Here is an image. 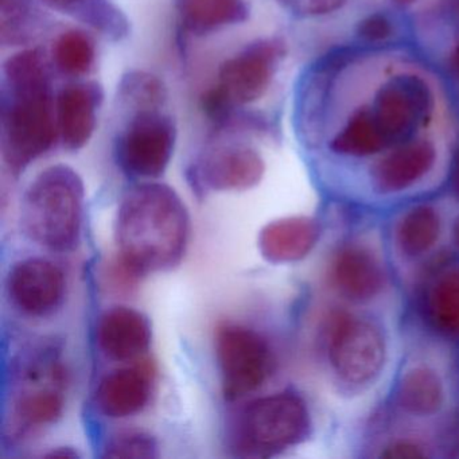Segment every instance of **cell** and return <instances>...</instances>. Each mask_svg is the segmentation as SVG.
Wrapping results in <instances>:
<instances>
[{
	"label": "cell",
	"instance_id": "cell-2",
	"mask_svg": "<svg viewBox=\"0 0 459 459\" xmlns=\"http://www.w3.org/2000/svg\"><path fill=\"white\" fill-rule=\"evenodd\" d=\"M189 232L186 206L168 185H139L120 203L115 222L119 256L141 275L178 265Z\"/></svg>",
	"mask_w": 459,
	"mask_h": 459
},
{
	"label": "cell",
	"instance_id": "cell-28",
	"mask_svg": "<svg viewBox=\"0 0 459 459\" xmlns=\"http://www.w3.org/2000/svg\"><path fill=\"white\" fill-rule=\"evenodd\" d=\"M160 447L154 437L142 431L115 435L104 448L106 458H157Z\"/></svg>",
	"mask_w": 459,
	"mask_h": 459
},
{
	"label": "cell",
	"instance_id": "cell-13",
	"mask_svg": "<svg viewBox=\"0 0 459 459\" xmlns=\"http://www.w3.org/2000/svg\"><path fill=\"white\" fill-rule=\"evenodd\" d=\"M9 290L15 305L23 313L48 316L63 303L65 276L49 260H23L10 273Z\"/></svg>",
	"mask_w": 459,
	"mask_h": 459
},
{
	"label": "cell",
	"instance_id": "cell-6",
	"mask_svg": "<svg viewBox=\"0 0 459 459\" xmlns=\"http://www.w3.org/2000/svg\"><path fill=\"white\" fill-rule=\"evenodd\" d=\"M176 143L177 125L170 115L162 111L136 112L117 135V165L136 178H160L170 165Z\"/></svg>",
	"mask_w": 459,
	"mask_h": 459
},
{
	"label": "cell",
	"instance_id": "cell-1",
	"mask_svg": "<svg viewBox=\"0 0 459 459\" xmlns=\"http://www.w3.org/2000/svg\"><path fill=\"white\" fill-rule=\"evenodd\" d=\"M58 135L49 65L41 49L28 48L4 64L0 141L10 170L21 173L47 154Z\"/></svg>",
	"mask_w": 459,
	"mask_h": 459
},
{
	"label": "cell",
	"instance_id": "cell-8",
	"mask_svg": "<svg viewBox=\"0 0 459 459\" xmlns=\"http://www.w3.org/2000/svg\"><path fill=\"white\" fill-rule=\"evenodd\" d=\"M435 99L426 80L415 74H399L386 80L373 99V117L389 149L415 138L434 114Z\"/></svg>",
	"mask_w": 459,
	"mask_h": 459
},
{
	"label": "cell",
	"instance_id": "cell-24",
	"mask_svg": "<svg viewBox=\"0 0 459 459\" xmlns=\"http://www.w3.org/2000/svg\"><path fill=\"white\" fill-rule=\"evenodd\" d=\"M52 58L61 74L71 77L87 76L96 63V47L84 31L71 29L53 42Z\"/></svg>",
	"mask_w": 459,
	"mask_h": 459
},
{
	"label": "cell",
	"instance_id": "cell-14",
	"mask_svg": "<svg viewBox=\"0 0 459 459\" xmlns=\"http://www.w3.org/2000/svg\"><path fill=\"white\" fill-rule=\"evenodd\" d=\"M104 100L99 82H74L65 85L56 98L58 135L66 150L84 149L98 126V112Z\"/></svg>",
	"mask_w": 459,
	"mask_h": 459
},
{
	"label": "cell",
	"instance_id": "cell-35",
	"mask_svg": "<svg viewBox=\"0 0 459 459\" xmlns=\"http://www.w3.org/2000/svg\"><path fill=\"white\" fill-rule=\"evenodd\" d=\"M451 233H453V243L455 244L456 248L459 249V214L455 217V220H454Z\"/></svg>",
	"mask_w": 459,
	"mask_h": 459
},
{
	"label": "cell",
	"instance_id": "cell-33",
	"mask_svg": "<svg viewBox=\"0 0 459 459\" xmlns=\"http://www.w3.org/2000/svg\"><path fill=\"white\" fill-rule=\"evenodd\" d=\"M48 6L53 7V9L60 10V12L66 13L68 14L71 10L74 7L82 4L85 0H44Z\"/></svg>",
	"mask_w": 459,
	"mask_h": 459
},
{
	"label": "cell",
	"instance_id": "cell-27",
	"mask_svg": "<svg viewBox=\"0 0 459 459\" xmlns=\"http://www.w3.org/2000/svg\"><path fill=\"white\" fill-rule=\"evenodd\" d=\"M64 410V400L55 391L33 392L18 400L14 408V420L23 429L55 423Z\"/></svg>",
	"mask_w": 459,
	"mask_h": 459
},
{
	"label": "cell",
	"instance_id": "cell-26",
	"mask_svg": "<svg viewBox=\"0 0 459 459\" xmlns=\"http://www.w3.org/2000/svg\"><path fill=\"white\" fill-rule=\"evenodd\" d=\"M39 21L31 0H0V36L4 47L30 42Z\"/></svg>",
	"mask_w": 459,
	"mask_h": 459
},
{
	"label": "cell",
	"instance_id": "cell-31",
	"mask_svg": "<svg viewBox=\"0 0 459 459\" xmlns=\"http://www.w3.org/2000/svg\"><path fill=\"white\" fill-rule=\"evenodd\" d=\"M384 458L413 459L427 456L426 450L420 443L411 439H396L389 443L383 451Z\"/></svg>",
	"mask_w": 459,
	"mask_h": 459
},
{
	"label": "cell",
	"instance_id": "cell-4",
	"mask_svg": "<svg viewBox=\"0 0 459 459\" xmlns=\"http://www.w3.org/2000/svg\"><path fill=\"white\" fill-rule=\"evenodd\" d=\"M313 419L305 399L286 391L249 403L236 421L233 447L243 456H271L305 442Z\"/></svg>",
	"mask_w": 459,
	"mask_h": 459
},
{
	"label": "cell",
	"instance_id": "cell-3",
	"mask_svg": "<svg viewBox=\"0 0 459 459\" xmlns=\"http://www.w3.org/2000/svg\"><path fill=\"white\" fill-rule=\"evenodd\" d=\"M84 197V182L74 169L66 165L45 169L34 178L23 197V232L45 248L72 251L82 236Z\"/></svg>",
	"mask_w": 459,
	"mask_h": 459
},
{
	"label": "cell",
	"instance_id": "cell-32",
	"mask_svg": "<svg viewBox=\"0 0 459 459\" xmlns=\"http://www.w3.org/2000/svg\"><path fill=\"white\" fill-rule=\"evenodd\" d=\"M448 187H450L451 195H453L456 200H459V146L456 147L453 160H451Z\"/></svg>",
	"mask_w": 459,
	"mask_h": 459
},
{
	"label": "cell",
	"instance_id": "cell-12",
	"mask_svg": "<svg viewBox=\"0 0 459 459\" xmlns=\"http://www.w3.org/2000/svg\"><path fill=\"white\" fill-rule=\"evenodd\" d=\"M437 147L427 139H411L392 147L369 169L373 192L380 195H399L423 181L437 163Z\"/></svg>",
	"mask_w": 459,
	"mask_h": 459
},
{
	"label": "cell",
	"instance_id": "cell-5",
	"mask_svg": "<svg viewBox=\"0 0 459 459\" xmlns=\"http://www.w3.org/2000/svg\"><path fill=\"white\" fill-rule=\"evenodd\" d=\"M327 361L338 383L362 389L378 380L388 348L380 326L356 314L333 313L325 333Z\"/></svg>",
	"mask_w": 459,
	"mask_h": 459
},
{
	"label": "cell",
	"instance_id": "cell-11",
	"mask_svg": "<svg viewBox=\"0 0 459 459\" xmlns=\"http://www.w3.org/2000/svg\"><path fill=\"white\" fill-rule=\"evenodd\" d=\"M264 173L262 155L246 144L214 147L190 169L195 185L214 192L251 189L262 181Z\"/></svg>",
	"mask_w": 459,
	"mask_h": 459
},
{
	"label": "cell",
	"instance_id": "cell-19",
	"mask_svg": "<svg viewBox=\"0 0 459 459\" xmlns=\"http://www.w3.org/2000/svg\"><path fill=\"white\" fill-rule=\"evenodd\" d=\"M185 30L195 36L240 25L249 18L246 0H174Z\"/></svg>",
	"mask_w": 459,
	"mask_h": 459
},
{
	"label": "cell",
	"instance_id": "cell-7",
	"mask_svg": "<svg viewBox=\"0 0 459 459\" xmlns=\"http://www.w3.org/2000/svg\"><path fill=\"white\" fill-rule=\"evenodd\" d=\"M216 356L228 400L257 391L273 372V351L267 341L240 325H222L217 329Z\"/></svg>",
	"mask_w": 459,
	"mask_h": 459
},
{
	"label": "cell",
	"instance_id": "cell-29",
	"mask_svg": "<svg viewBox=\"0 0 459 459\" xmlns=\"http://www.w3.org/2000/svg\"><path fill=\"white\" fill-rule=\"evenodd\" d=\"M348 0H278V4L298 17H322L342 9Z\"/></svg>",
	"mask_w": 459,
	"mask_h": 459
},
{
	"label": "cell",
	"instance_id": "cell-23",
	"mask_svg": "<svg viewBox=\"0 0 459 459\" xmlns=\"http://www.w3.org/2000/svg\"><path fill=\"white\" fill-rule=\"evenodd\" d=\"M168 99L165 82L150 72H127L117 85L119 106L130 111L131 115L143 111H162Z\"/></svg>",
	"mask_w": 459,
	"mask_h": 459
},
{
	"label": "cell",
	"instance_id": "cell-30",
	"mask_svg": "<svg viewBox=\"0 0 459 459\" xmlns=\"http://www.w3.org/2000/svg\"><path fill=\"white\" fill-rule=\"evenodd\" d=\"M357 34L365 42L376 44V42H383L391 39L394 34V26L385 15L376 13V14L368 15L359 23Z\"/></svg>",
	"mask_w": 459,
	"mask_h": 459
},
{
	"label": "cell",
	"instance_id": "cell-34",
	"mask_svg": "<svg viewBox=\"0 0 459 459\" xmlns=\"http://www.w3.org/2000/svg\"><path fill=\"white\" fill-rule=\"evenodd\" d=\"M450 66L456 74H459V42L450 55Z\"/></svg>",
	"mask_w": 459,
	"mask_h": 459
},
{
	"label": "cell",
	"instance_id": "cell-21",
	"mask_svg": "<svg viewBox=\"0 0 459 459\" xmlns=\"http://www.w3.org/2000/svg\"><path fill=\"white\" fill-rule=\"evenodd\" d=\"M442 230L439 211L435 206L420 204L400 217L394 228V243L403 256L419 259L437 246Z\"/></svg>",
	"mask_w": 459,
	"mask_h": 459
},
{
	"label": "cell",
	"instance_id": "cell-16",
	"mask_svg": "<svg viewBox=\"0 0 459 459\" xmlns=\"http://www.w3.org/2000/svg\"><path fill=\"white\" fill-rule=\"evenodd\" d=\"M321 235V222L314 217H284L263 228L259 249L263 257L273 264L297 263L314 251Z\"/></svg>",
	"mask_w": 459,
	"mask_h": 459
},
{
	"label": "cell",
	"instance_id": "cell-20",
	"mask_svg": "<svg viewBox=\"0 0 459 459\" xmlns=\"http://www.w3.org/2000/svg\"><path fill=\"white\" fill-rule=\"evenodd\" d=\"M423 314L437 334L459 340V265L443 271L431 281L424 295Z\"/></svg>",
	"mask_w": 459,
	"mask_h": 459
},
{
	"label": "cell",
	"instance_id": "cell-18",
	"mask_svg": "<svg viewBox=\"0 0 459 459\" xmlns=\"http://www.w3.org/2000/svg\"><path fill=\"white\" fill-rule=\"evenodd\" d=\"M394 403L410 418H432L445 407V381L435 368L427 364L412 365L397 381Z\"/></svg>",
	"mask_w": 459,
	"mask_h": 459
},
{
	"label": "cell",
	"instance_id": "cell-10",
	"mask_svg": "<svg viewBox=\"0 0 459 459\" xmlns=\"http://www.w3.org/2000/svg\"><path fill=\"white\" fill-rule=\"evenodd\" d=\"M326 278L338 297L354 305L377 299L388 286L383 260L372 247L361 241H348L333 252Z\"/></svg>",
	"mask_w": 459,
	"mask_h": 459
},
{
	"label": "cell",
	"instance_id": "cell-17",
	"mask_svg": "<svg viewBox=\"0 0 459 459\" xmlns=\"http://www.w3.org/2000/svg\"><path fill=\"white\" fill-rule=\"evenodd\" d=\"M152 368L149 365L123 368L107 375L96 392L99 410L112 419L141 412L152 394Z\"/></svg>",
	"mask_w": 459,
	"mask_h": 459
},
{
	"label": "cell",
	"instance_id": "cell-36",
	"mask_svg": "<svg viewBox=\"0 0 459 459\" xmlns=\"http://www.w3.org/2000/svg\"><path fill=\"white\" fill-rule=\"evenodd\" d=\"M397 4H402V6H410V4H415L418 0H394Z\"/></svg>",
	"mask_w": 459,
	"mask_h": 459
},
{
	"label": "cell",
	"instance_id": "cell-22",
	"mask_svg": "<svg viewBox=\"0 0 459 459\" xmlns=\"http://www.w3.org/2000/svg\"><path fill=\"white\" fill-rule=\"evenodd\" d=\"M388 149L370 107L356 109L330 142V150L342 157H372Z\"/></svg>",
	"mask_w": 459,
	"mask_h": 459
},
{
	"label": "cell",
	"instance_id": "cell-15",
	"mask_svg": "<svg viewBox=\"0 0 459 459\" xmlns=\"http://www.w3.org/2000/svg\"><path fill=\"white\" fill-rule=\"evenodd\" d=\"M98 342L108 359L131 361L149 349L152 325L141 311L126 306H115L99 319Z\"/></svg>",
	"mask_w": 459,
	"mask_h": 459
},
{
	"label": "cell",
	"instance_id": "cell-25",
	"mask_svg": "<svg viewBox=\"0 0 459 459\" xmlns=\"http://www.w3.org/2000/svg\"><path fill=\"white\" fill-rule=\"evenodd\" d=\"M68 14L112 41L130 34V21L111 0H85Z\"/></svg>",
	"mask_w": 459,
	"mask_h": 459
},
{
	"label": "cell",
	"instance_id": "cell-9",
	"mask_svg": "<svg viewBox=\"0 0 459 459\" xmlns=\"http://www.w3.org/2000/svg\"><path fill=\"white\" fill-rule=\"evenodd\" d=\"M284 55L281 39H257L221 64L217 85L236 107L256 103L270 90Z\"/></svg>",
	"mask_w": 459,
	"mask_h": 459
}]
</instances>
